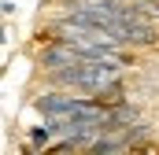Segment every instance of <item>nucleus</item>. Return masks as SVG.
I'll return each instance as SVG.
<instances>
[{
    "mask_svg": "<svg viewBox=\"0 0 159 155\" xmlns=\"http://www.w3.org/2000/svg\"><path fill=\"white\" fill-rule=\"evenodd\" d=\"M4 41H7V33H4V26H0V44H4Z\"/></svg>",
    "mask_w": 159,
    "mask_h": 155,
    "instance_id": "nucleus-2",
    "label": "nucleus"
},
{
    "mask_svg": "<svg viewBox=\"0 0 159 155\" xmlns=\"http://www.w3.org/2000/svg\"><path fill=\"white\" fill-rule=\"evenodd\" d=\"M48 140H52V126H34V129H30V144H34V148L48 144Z\"/></svg>",
    "mask_w": 159,
    "mask_h": 155,
    "instance_id": "nucleus-1",
    "label": "nucleus"
}]
</instances>
